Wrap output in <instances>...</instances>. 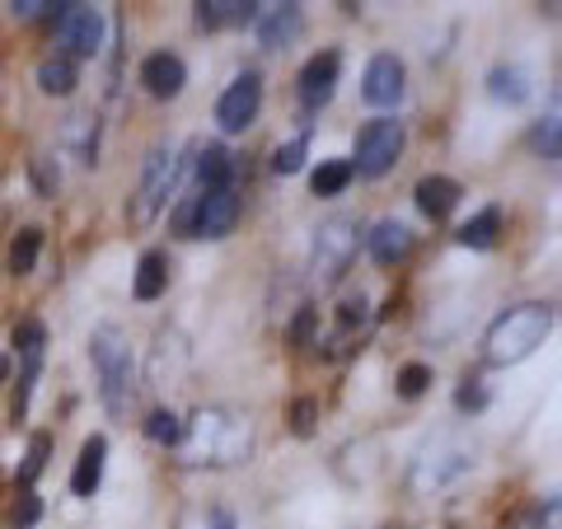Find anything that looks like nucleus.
<instances>
[{
    "label": "nucleus",
    "mask_w": 562,
    "mask_h": 529,
    "mask_svg": "<svg viewBox=\"0 0 562 529\" xmlns=\"http://www.w3.org/2000/svg\"><path fill=\"white\" fill-rule=\"evenodd\" d=\"M301 24H305L301 5H272V10L258 14V43L262 47H286L295 33H301Z\"/></svg>",
    "instance_id": "2eb2a0df"
},
{
    "label": "nucleus",
    "mask_w": 562,
    "mask_h": 529,
    "mask_svg": "<svg viewBox=\"0 0 562 529\" xmlns=\"http://www.w3.org/2000/svg\"><path fill=\"white\" fill-rule=\"evenodd\" d=\"M361 99L375 103V109H394V103L403 99V61L390 57V52H380L361 76Z\"/></svg>",
    "instance_id": "f8f14e48"
},
{
    "label": "nucleus",
    "mask_w": 562,
    "mask_h": 529,
    "mask_svg": "<svg viewBox=\"0 0 562 529\" xmlns=\"http://www.w3.org/2000/svg\"><path fill=\"white\" fill-rule=\"evenodd\" d=\"M487 90H492V99H502V103H525L530 99V80H525V70H516V66H497L487 76Z\"/></svg>",
    "instance_id": "aec40b11"
},
{
    "label": "nucleus",
    "mask_w": 562,
    "mask_h": 529,
    "mask_svg": "<svg viewBox=\"0 0 562 529\" xmlns=\"http://www.w3.org/2000/svg\"><path fill=\"white\" fill-rule=\"evenodd\" d=\"M38 516H43L38 497H33V492L24 487V492H20V502H14V510H10V525H14V529H29V525L38 520Z\"/></svg>",
    "instance_id": "2f4dec72"
},
{
    "label": "nucleus",
    "mask_w": 562,
    "mask_h": 529,
    "mask_svg": "<svg viewBox=\"0 0 562 529\" xmlns=\"http://www.w3.org/2000/svg\"><path fill=\"white\" fill-rule=\"evenodd\" d=\"M469 469H473L469 450L450 446V440H436V446L422 450V460L413 464V487H417V492H436V487L454 483V479H460V473H469Z\"/></svg>",
    "instance_id": "0eeeda50"
},
{
    "label": "nucleus",
    "mask_w": 562,
    "mask_h": 529,
    "mask_svg": "<svg viewBox=\"0 0 562 529\" xmlns=\"http://www.w3.org/2000/svg\"><path fill=\"white\" fill-rule=\"evenodd\" d=\"M549 333H553V309L549 305H516L487 328L483 357L492 365H516L525 357H535Z\"/></svg>",
    "instance_id": "7ed1b4c3"
},
{
    "label": "nucleus",
    "mask_w": 562,
    "mask_h": 529,
    "mask_svg": "<svg viewBox=\"0 0 562 529\" xmlns=\"http://www.w3.org/2000/svg\"><path fill=\"white\" fill-rule=\"evenodd\" d=\"M427 384H431V365L413 361V365H403V370H398V394H403V398L427 394Z\"/></svg>",
    "instance_id": "c756f323"
},
{
    "label": "nucleus",
    "mask_w": 562,
    "mask_h": 529,
    "mask_svg": "<svg viewBox=\"0 0 562 529\" xmlns=\"http://www.w3.org/2000/svg\"><path fill=\"white\" fill-rule=\"evenodd\" d=\"M57 38L70 47V57H94L103 43V14L94 5H61Z\"/></svg>",
    "instance_id": "9d476101"
},
{
    "label": "nucleus",
    "mask_w": 562,
    "mask_h": 529,
    "mask_svg": "<svg viewBox=\"0 0 562 529\" xmlns=\"http://www.w3.org/2000/svg\"><path fill=\"white\" fill-rule=\"evenodd\" d=\"M140 85H146L150 99H173L188 85V66L173 57V52H150L140 61Z\"/></svg>",
    "instance_id": "ddd939ff"
},
{
    "label": "nucleus",
    "mask_w": 562,
    "mask_h": 529,
    "mask_svg": "<svg viewBox=\"0 0 562 529\" xmlns=\"http://www.w3.org/2000/svg\"><path fill=\"white\" fill-rule=\"evenodd\" d=\"M165 286H169V272H165V254H140V262H136V300H160L165 295Z\"/></svg>",
    "instance_id": "6ab92c4d"
},
{
    "label": "nucleus",
    "mask_w": 562,
    "mask_h": 529,
    "mask_svg": "<svg viewBox=\"0 0 562 529\" xmlns=\"http://www.w3.org/2000/svg\"><path fill=\"white\" fill-rule=\"evenodd\" d=\"M14 14H20V20H38V14L43 10H57V5H52V0H14V5H10Z\"/></svg>",
    "instance_id": "f704fd0d"
},
{
    "label": "nucleus",
    "mask_w": 562,
    "mask_h": 529,
    "mask_svg": "<svg viewBox=\"0 0 562 529\" xmlns=\"http://www.w3.org/2000/svg\"><path fill=\"white\" fill-rule=\"evenodd\" d=\"M33 173H38V188H43V192H57V183H61V179H52L47 160H33Z\"/></svg>",
    "instance_id": "e433bc0d"
},
{
    "label": "nucleus",
    "mask_w": 562,
    "mask_h": 529,
    "mask_svg": "<svg viewBox=\"0 0 562 529\" xmlns=\"http://www.w3.org/2000/svg\"><path fill=\"white\" fill-rule=\"evenodd\" d=\"M38 85H43V94H70L76 90V61L70 57H47L38 66Z\"/></svg>",
    "instance_id": "393cba45"
},
{
    "label": "nucleus",
    "mask_w": 562,
    "mask_h": 529,
    "mask_svg": "<svg viewBox=\"0 0 562 529\" xmlns=\"http://www.w3.org/2000/svg\"><path fill=\"white\" fill-rule=\"evenodd\" d=\"M47 450H52V440L38 431V436H33V446H29V460H24V469H20V483H24V487H29V483L43 473V464H47Z\"/></svg>",
    "instance_id": "7c9ffc66"
},
{
    "label": "nucleus",
    "mask_w": 562,
    "mask_h": 529,
    "mask_svg": "<svg viewBox=\"0 0 562 529\" xmlns=\"http://www.w3.org/2000/svg\"><path fill=\"white\" fill-rule=\"evenodd\" d=\"M38 249H43V230H20L10 244V272L14 277H29L33 262H38Z\"/></svg>",
    "instance_id": "a878e982"
},
{
    "label": "nucleus",
    "mask_w": 562,
    "mask_h": 529,
    "mask_svg": "<svg viewBox=\"0 0 562 529\" xmlns=\"http://www.w3.org/2000/svg\"><path fill=\"white\" fill-rule=\"evenodd\" d=\"M103 460H109V440H103V436H90V440L80 446L76 473H70V492H76V497H94V492H99Z\"/></svg>",
    "instance_id": "4468645a"
},
{
    "label": "nucleus",
    "mask_w": 562,
    "mask_h": 529,
    "mask_svg": "<svg viewBox=\"0 0 562 529\" xmlns=\"http://www.w3.org/2000/svg\"><path fill=\"white\" fill-rule=\"evenodd\" d=\"M146 436L155 440V446H179V440H183V421L160 408V413L146 417Z\"/></svg>",
    "instance_id": "cd10ccee"
},
{
    "label": "nucleus",
    "mask_w": 562,
    "mask_h": 529,
    "mask_svg": "<svg viewBox=\"0 0 562 529\" xmlns=\"http://www.w3.org/2000/svg\"><path fill=\"white\" fill-rule=\"evenodd\" d=\"M291 421H295V436H310V431H314V398H301V403H295Z\"/></svg>",
    "instance_id": "72a5a7b5"
},
{
    "label": "nucleus",
    "mask_w": 562,
    "mask_h": 529,
    "mask_svg": "<svg viewBox=\"0 0 562 529\" xmlns=\"http://www.w3.org/2000/svg\"><path fill=\"white\" fill-rule=\"evenodd\" d=\"M454 403H460V408H473V413H479V408H483V403H487V394L479 390V384H464V390H460V394H454Z\"/></svg>",
    "instance_id": "c9c22d12"
},
{
    "label": "nucleus",
    "mask_w": 562,
    "mask_h": 529,
    "mask_svg": "<svg viewBox=\"0 0 562 529\" xmlns=\"http://www.w3.org/2000/svg\"><path fill=\"white\" fill-rule=\"evenodd\" d=\"M179 529H235V516L221 510V506H192L179 520Z\"/></svg>",
    "instance_id": "bb28decb"
},
{
    "label": "nucleus",
    "mask_w": 562,
    "mask_h": 529,
    "mask_svg": "<svg viewBox=\"0 0 562 529\" xmlns=\"http://www.w3.org/2000/svg\"><path fill=\"white\" fill-rule=\"evenodd\" d=\"M454 202H460V183L446 179V173H427V179L417 183V206H422V216H431V221H446Z\"/></svg>",
    "instance_id": "dca6fc26"
},
{
    "label": "nucleus",
    "mask_w": 562,
    "mask_h": 529,
    "mask_svg": "<svg viewBox=\"0 0 562 529\" xmlns=\"http://www.w3.org/2000/svg\"><path fill=\"white\" fill-rule=\"evenodd\" d=\"M398 155H403V122L375 117V122H366L357 136V160H351V169L366 173V179H380V173H390L398 165Z\"/></svg>",
    "instance_id": "423d86ee"
},
{
    "label": "nucleus",
    "mask_w": 562,
    "mask_h": 529,
    "mask_svg": "<svg viewBox=\"0 0 562 529\" xmlns=\"http://www.w3.org/2000/svg\"><path fill=\"white\" fill-rule=\"evenodd\" d=\"M357 179V169H351V160H324L319 169H314V179H310V188H314V198H338V192Z\"/></svg>",
    "instance_id": "4be33fe9"
},
{
    "label": "nucleus",
    "mask_w": 562,
    "mask_h": 529,
    "mask_svg": "<svg viewBox=\"0 0 562 529\" xmlns=\"http://www.w3.org/2000/svg\"><path fill=\"white\" fill-rule=\"evenodd\" d=\"M188 450L198 464H239L249 460V446H254V427L249 417L235 413V408H202L198 417L188 421Z\"/></svg>",
    "instance_id": "f257e3e1"
},
{
    "label": "nucleus",
    "mask_w": 562,
    "mask_h": 529,
    "mask_svg": "<svg viewBox=\"0 0 562 529\" xmlns=\"http://www.w3.org/2000/svg\"><path fill=\"white\" fill-rule=\"evenodd\" d=\"M66 146L80 155V165H94V155H99V122L94 117H66Z\"/></svg>",
    "instance_id": "412c9836"
},
{
    "label": "nucleus",
    "mask_w": 562,
    "mask_h": 529,
    "mask_svg": "<svg viewBox=\"0 0 562 529\" xmlns=\"http://www.w3.org/2000/svg\"><path fill=\"white\" fill-rule=\"evenodd\" d=\"M535 140H539L543 160H558V117H549V122H543V127L535 132Z\"/></svg>",
    "instance_id": "473e14b6"
},
{
    "label": "nucleus",
    "mask_w": 562,
    "mask_h": 529,
    "mask_svg": "<svg viewBox=\"0 0 562 529\" xmlns=\"http://www.w3.org/2000/svg\"><path fill=\"white\" fill-rule=\"evenodd\" d=\"M179 150L173 146H155L146 155V165H140V188L132 198V225H150L155 216H160V206L169 202L173 183H179Z\"/></svg>",
    "instance_id": "20e7f679"
},
{
    "label": "nucleus",
    "mask_w": 562,
    "mask_h": 529,
    "mask_svg": "<svg viewBox=\"0 0 562 529\" xmlns=\"http://www.w3.org/2000/svg\"><path fill=\"white\" fill-rule=\"evenodd\" d=\"M198 179H202V192L206 188H231V155H225V146H202L198 150Z\"/></svg>",
    "instance_id": "b1692460"
},
{
    "label": "nucleus",
    "mask_w": 562,
    "mask_h": 529,
    "mask_svg": "<svg viewBox=\"0 0 562 529\" xmlns=\"http://www.w3.org/2000/svg\"><path fill=\"white\" fill-rule=\"evenodd\" d=\"M305 150H310V136H295V140H286V146H277L272 169L277 173H295V169L305 165Z\"/></svg>",
    "instance_id": "c85d7f7f"
},
{
    "label": "nucleus",
    "mask_w": 562,
    "mask_h": 529,
    "mask_svg": "<svg viewBox=\"0 0 562 529\" xmlns=\"http://www.w3.org/2000/svg\"><path fill=\"white\" fill-rule=\"evenodd\" d=\"M497 230H502V211L487 206L483 216H473L469 225H460V244L464 249H492V244H497Z\"/></svg>",
    "instance_id": "5701e85b"
},
{
    "label": "nucleus",
    "mask_w": 562,
    "mask_h": 529,
    "mask_svg": "<svg viewBox=\"0 0 562 529\" xmlns=\"http://www.w3.org/2000/svg\"><path fill=\"white\" fill-rule=\"evenodd\" d=\"M262 5L254 0H202L198 5V24L202 29H225V24H254Z\"/></svg>",
    "instance_id": "a211bd4d"
},
{
    "label": "nucleus",
    "mask_w": 562,
    "mask_h": 529,
    "mask_svg": "<svg viewBox=\"0 0 562 529\" xmlns=\"http://www.w3.org/2000/svg\"><path fill=\"white\" fill-rule=\"evenodd\" d=\"M5 375H10V361H5V357H0V384H5Z\"/></svg>",
    "instance_id": "58836bf2"
},
{
    "label": "nucleus",
    "mask_w": 562,
    "mask_h": 529,
    "mask_svg": "<svg viewBox=\"0 0 562 529\" xmlns=\"http://www.w3.org/2000/svg\"><path fill=\"white\" fill-rule=\"evenodd\" d=\"M310 333H314V309H305L301 319H295V333H291V338H295V342H310Z\"/></svg>",
    "instance_id": "4c0bfd02"
},
{
    "label": "nucleus",
    "mask_w": 562,
    "mask_h": 529,
    "mask_svg": "<svg viewBox=\"0 0 562 529\" xmlns=\"http://www.w3.org/2000/svg\"><path fill=\"white\" fill-rule=\"evenodd\" d=\"M338 52H319V57H310L305 70H301V80H295V94H301V103L314 113V109H324V103L333 99V90H338Z\"/></svg>",
    "instance_id": "9b49d317"
},
{
    "label": "nucleus",
    "mask_w": 562,
    "mask_h": 529,
    "mask_svg": "<svg viewBox=\"0 0 562 529\" xmlns=\"http://www.w3.org/2000/svg\"><path fill=\"white\" fill-rule=\"evenodd\" d=\"M357 244H361L357 216H333V221H324L319 235H314V254H310L314 277H319L324 286H333V281L347 272V262L357 258Z\"/></svg>",
    "instance_id": "39448f33"
},
{
    "label": "nucleus",
    "mask_w": 562,
    "mask_h": 529,
    "mask_svg": "<svg viewBox=\"0 0 562 529\" xmlns=\"http://www.w3.org/2000/svg\"><path fill=\"white\" fill-rule=\"evenodd\" d=\"M90 357L99 370V394H103V408L113 417H122L136 398V357H132V342L117 324H103L94 328L90 338Z\"/></svg>",
    "instance_id": "f03ea898"
},
{
    "label": "nucleus",
    "mask_w": 562,
    "mask_h": 529,
    "mask_svg": "<svg viewBox=\"0 0 562 529\" xmlns=\"http://www.w3.org/2000/svg\"><path fill=\"white\" fill-rule=\"evenodd\" d=\"M239 225V198L235 188H198V221H192V239H225Z\"/></svg>",
    "instance_id": "6e6552de"
},
{
    "label": "nucleus",
    "mask_w": 562,
    "mask_h": 529,
    "mask_svg": "<svg viewBox=\"0 0 562 529\" xmlns=\"http://www.w3.org/2000/svg\"><path fill=\"white\" fill-rule=\"evenodd\" d=\"M366 239H371V258L384 262V268H390V262H403L408 249H413V230L403 221H380Z\"/></svg>",
    "instance_id": "f3484780"
},
{
    "label": "nucleus",
    "mask_w": 562,
    "mask_h": 529,
    "mask_svg": "<svg viewBox=\"0 0 562 529\" xmlns=\"http://www.w3.org/2000/svg\"><path fill=\"white\" fill-rule=\"evenodd\" d=\"M258 103H262V80H258V70H244V76L231 85V90L221 94L216 103V122H221V132H244V127H254V117H258Z\"/></svg>",
    "instance_id": "1a4fd4ad"
}]
</instances>
